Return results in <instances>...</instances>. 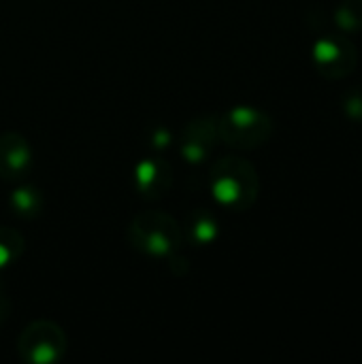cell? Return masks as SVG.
<instances>
[{"label":"cell","instance_id":"8fae6325","mask_svg":"<svg viewBox=\"0 0 362 364\" xmlns=\"http://www.w3.org/2000/svg\"><path fill=\"white\" fill-rule=\"evenodd\" d=\"M215 222L211 220V218H201L196 224H194V228H192V232L198 237V241H211V237L215 235Z\"/></svg>","mask_w":362,"mask_h":364},{"label":"cell","instance_id":"7c38bea8","mask_svg":"<svg viewBox=\"0 0 362 364\" xmlns=\"http://www.w3.org/2000/svg\"><path fill=\"white\" fill-rule=\"evenodd\" d=\"M361 166H362V156H361Z\"/></svg>","mask_w":362,"mask_h":364},{"label":"cell","instance_id":"9c48e42d","mask_svg":"<svg viewBox=\"0 0 362 364\" xmlns=\"http://www.w3.org/2000/svg\"><path fill=\"white\" fill-rule=\"evenodd\" d=\"M21 250V239L9 228H0V267L9 264Z\"/></svg>","mask_w":362,"mask_h":364},{"label":"cell","instance_id":"8992f818","mask_svg":"<svg viewBox=\"0 0 362 364\" xmlns=\"http://www.w3.org/2000/svg\"><path fill=\"white\" fill-rule=\"evenodd\" d=\"M32 164V149L28 141L17 132L0 136V179L13 181L28 173Z\"/></svg>","mask_w":362,"mask_h":364},{"label":"cell","instance_id":"6da1fadb","mask_svg":"<svg viewBox=\"0 0 362 364\" xmlns=\"http://www.w3.org/2000/svg\"><path fill=\"white\" fill-rule=\"evenodd\" d=\"M258 173L243 158H222L211 166V192L233 211L250 209L258 198Z\"/></svg>","mask_w":362,"mask_h":364},{"label":"cell","instance_id":"ba28073f","mask_svg":"<svg viewBox=\"0 0 362 364\" xmlns=\"http://www.w3.org/2000/svg\"><path fill=\"white\" fill-rule=\"evenodd\" d=\"M335 23L344 32L362 30V0H344L335 9Z\"/></svg>","mask_w":362,"mask_h":364},{"label":"cell","instance_id":"3957f363","mask_svg":"<svg viewBox=\"0 0 362 364\" xmlns=\"http://www.w3.org/2000/svg\"><path fill=\"white\" fill-rule=\"evenodd\" d=\"M130 243L149 256H164L177 250L181 243L177 222L166 213H143L130 224Z\"/></svg>","mask_w":362,"mask_h":364},{"label":"cell","instance_id":"52a82bcc","mask_svg":"<svg viewBox=\"0 0 362 364\" xmlns=\"http://www.w3.org/2000/svg\"><path fill=\"white\" fill-rule=\"evenodd\" d=\"M160 179H166L169 181V173L166 168L160 164V162H143L139 168H137V183L143 192L147 194H154V196H160L164 190L158 186Z\"/></svg>","mask_w":362,"mask_h":364},{"label":"cell","instance_id":"7a4b0ae2","mask_svg":"<svg viewBox=\"0 0 362 364\" xmlns=\"http://www.w3.org/2000/svg\"><path fill=\"white\" fill-rule=\"evenodd\" d=\"M218 139L237 149H258L273 134L271 117L254 107H235L215 119Z\"/></svg>","mask_w":362,"mask_h":364},{"label":"cell","instance_id":"5b68a950","mask_svg":"<svg viewBox=\"0 0 362 364\" xmlns=\"http://www.w3.org/2000/svg\"><path fill=\"white\" fill-rule=\"evenodd\" d=\"M316 68L326 79H344L358 66V49L346 36H324L314 45Z\"/></svg>","mask_w":362,"mask_h":364},{"label":"cell","instance_id":"30bf717a","mask_svg":"<svg viewBox=\"0 0 362 364\" xmlns=\"http://www.w3.org/2000/svg\"><path fill=\"white\" fill-rule=\"evenodd\" d=\"M341 109L344 113L354 119V122H362V90L361 87H354V90H348L344 96H341Z\"/></svg>","mask_w":362,"mask_h":364},{"label":"cell","instance_id":"277c9868","mask_svg":"<svg viewBox=\"0 0 362 364\" xmlns=\"http://www.w3.org/2000/svg\"><path fill=\"white\" fill-rule=\"evenodd\" d=\"M17 352L26 363H58L66 352V335L58 324H53L49 320L32 322L19 335Z\"/></svg>","mask_w":362,"mask_h":364}]
</instances>
